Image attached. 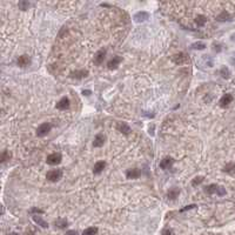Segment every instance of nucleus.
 Wrapping results in <instances>:
<instances>
[{
    "label": "nucleus",
    "instance_id": "obj_1",
    "mask_svg": "<svg viewBox=\"0 0 235 235\" xmlns=\"http://www.w3.org/2000/svg\"><path fill=\"white\" fill-rule=\"evenodd\" d=\"M204 192L208 193V194H217L220 196L226 194V189L221 186H217V185H209L208 187H206Z\"/></svg>",
    "mask_w": 235,
    "mask_h": 235
},
{
    "label": "nucleus",
    "instance_id": "obj_2",
    "mask_svg": "<svg viewBox=\"0 0 235 235\" xmlns=\"http://www.w3.org/2000/svg\"><path fill=\"white\" fill-rule=\"evenodd\" d=\"M61 176H62V171H61V169H52V171L47 172V174H46V179H47V180H49L51 182L59 181V180L61 179Z\"/></svg>",
    "mask_w": 235,
    "mask_h": 235
},
{
    "label": "nucleus",
    "instance_id": "obj_3",
    "mask_svg": "<svg viewBox=\"0 0 235 235\" xmlns=\"http://www.w3.org/2000/svg\"><path fill=\"white\" fill-rule=\"evenodd\" d=\"M51 129H52V125L48 124V122H45V124H41L38 127V129H36V135L40 137H45V135H47L48 134V132H51Z\"/></svg>",
    "mask_w": 235,
    "mask_h": 235
},
{
    "label": "nucleus",
    "instance_id": "obj_4",
    "mask_svg": "<svg viewBox=\"0 0 235 235\" xmlns=\"http://www.w3.org/2000/svg\"><path fill=\"white\" fill-rule=\"evenodd\" d=\"M46 162H47L48 165H52V166H54V165H59L60 162H61V155H60L59 153L49 154V155L47 156V159H46Z\"/></svg>",
    "mask_w": 235,
    "mask_h": 235
},
{
    "label": "nucleus",
    "instance_id": "obj_5",
    "mask_svg": "<svg viewBox=\"0 0 235 235\" xmlns=\"http://www.w3.org/2000/svg\"><path fill=\"white\" fill-rule=\"evenodd\" d=\"M172 60H173L176 65H182V64H186V62L188 61V57H187L185 53H182V52H181V53L173 55Z\"/></svg>",
    "mask_w": 235,
    "mask_h": 235
},
{
    "label": "nucleus",
    "instance_id": "obj_6",
    "mask_svg": "<svg viewBox=\"0 0 235 235\" xmlns=\"http://www.w3.org/2000/svg\"><path fill=\"white\" fill-rule=\"evenodd\" d=\"M133 18L137 22H143L149 18V13H147L145 11H140V12H137V13L134 14Z\"/></svg>",
    "mask_w": 235,
    "mask_h": 235
},
{
    "label": "nucleus",
    "instance_id": "obj_7",
    "mask_svg": "<svg viewBox=\"0 0 235 235\" xmlns=\"http://www.w3.org/2000/svg\"><path fill=\"white\" fill-rule=\"evenodd\" d=\"M105 55H106V49H100L98 51L95 55H94V64L97 65H101L104 59H105Z\"/></svg>",
    "mask_w": 235,
    "mask_h": 235
},
{
    "label": "nucleus",
    "instance_id": "obj_8",
    "mask_svg": "<svg viewBox=\"0 0 235 235\" xmlns=\"http://www.w3.org/2000/svg\"><path fill=\"white\" fill-rule=\"evenodd\" d=\"M121 61H122V58H121V57H114V58L111 59V60L108 61L107 66H108L109 70H115V68H118V66L120 65Z\"/></svg>",
    "mask_w": 235,
    "mask_h": 235
},
{
    "label": "nucleus",
    "instance_id": "obj_9",
    "mask_svg": "<svg viewBox=\"0 0 235 235\" xmlns=\"http://www.w3.org/2000/svg\"><path fill=\"white\" fill-rule=\"evenodd\" d=\"M116 129L119 131L120 133L125 134V135H128V134L131 133L129 126L127 124H125V122H119V124L116 125Z\"/></svg>",
    "mask_w": 235,
    "mask_h": 235
},
{
    "label": "nucleus",
    "instance_id": "obj_10",
    "mask_svg": "<svg viewBox=\"0 0 235 235\" xmlns=\"http://www.w3.org/2000/svg\"><path fill=\"white\" fill-rule=\"evenodd\" d=\"M87 76H88V71H86V70H81V71L72 72L70 76L73 78V79H82V78H86Z\"/></svg>",
    "mask_w": 235,
    "mask_h": 235
},
{
    "label": "nucleus",
    "instance_id": "obj_11",
    "mask_svg": "<svg viewBox=\"0 0 235 235\" xmlns=\"http://www.w3.org/2000/svg\"><path fill=\"white\" fill-rule=\"evenodd\" d=\"M232 101H233V95H232V94H225V95L220 99V106L227 107Z\"/></svg>",
    "mask_w": 235,
    "mask_h": 235
},
{
    "label": "nucleus",
    "instance_id": "obj_12",
    "mask_svg": "<svg viewBox=\"0 0 235 235\" xmlns=\"http://www.w3.org/2000/svg\"><path fill=\"white\" fill-rule=\"evenodd\" d=\"M140 175H141V172H140V169H137V168L128 169V171L126 172V176L128 177V179H137Z\"/></svg>",
    "mask_w": 235,
    "mask_h": 235
},
{
    "label": "nucleus",
    "instance_id": "obj_13",
    "mask_svg": "<svg viewBox=\"0 0 235 235\" xmlns=\"http://www.w3.org/2000/svg\"><path fill=\"white\" fill-rule=\"evenodd\" d=\"M17 62H18V66L26 67V66H28V65H30L31 59H30V57H28V55H21V57H19V58H18Z\"/></svg>",
    "mask_w": 235,
    "mask_h": 235
},
{
    "label": "nucleus",
    "instance_id": "obj_14",
    "mask_svg": "<svg viewBox=\"0 0 235 235\" xmlns=\"http://www.w3.org/2000/svg\"><path fill=\"white\" fill-rule=\"evenodd\" d=\"M55 107H57L58 109H67V108L70 107V99L66 98V97L62 98L60 101L57 102V106Z\"/></svg>",
    "mask_w": 235,
    "mask_h": 235
},
{
    "label": "nucleus",
    "instance_id": "obj_15",
    "mask_svg": "<svg viewBox=\"0 0 235 235\" xmlns=\"http://www.w3.org/2000/svg\"><path fill=\"white\" fill-rule=\"evenodd\" d=\"M105 140H106L105 135H102V134H98L97 137H94L93 146L94 147H101V146H104V143H105Z\"/></svg>",
    "mask_w": 235,
    "mask_h": 235
},
{
    "label": "nucleus",
    "instance_id": "obj_16",
    "mask_svg": "<svg viewBox=\"0 0 235 235\" xmlns=\"http://www.w3.org/2000/svg\"><path fill=\"white\" fill-rule=\"evenodd\" d=\"M105 167H106V162H105V161H98L93 167L94 174H100L102 171L105 169Z\"/></svg>",
    "mask_w": 235,
    "mask_h": 235
},
{
    "label": "nucleus",
    "instance_id": "obj_17",
    "mask_svg": "<svg viewBox=\"0 0 235 235\" xmlns=\"http://www.w3.org/2000/svg\"><path fill=\"white\" fill-rule=\"evenodd\" d=\"M173 162H174V160L172 159V158L167 156V158H165V159L160 162V167H161V168H164V169H167V168H169L172 165H173Z\"/></svg>",
    "mask_w": 235,
    "mask_h": 235
},
{
    "label": "nucleus",
    "instance_id": "obj_18",
    "mask_svg": "<svg viewBox=\"0 0 235 235\" xmlns=\"http://www.w3.org/2000/svg\"><path fill=\"white\" fill-rule=\"evenodd\" d=\"M33 220H34L36 223H38V225H39L40 227H42V228H47V227H48V223L45 221L41 216H39V215H33Z\"/></svg>",
    "mask_w": 235,
    "mask_h": 235
},
{
    "label": "nucleus",
    "instance_id": "obj_19",
    "mask_svg": "<svg viewBox=\"0 0 235 235\" xmlns=\"http://www.w3.org/2000/svg\"><path fill=\"white\" fill-rule=\"evenodd\" d=\"M179 194H180V191H179L177 188H175V187H173V188H171L168 191L167 196H168L169 200H175L177 196H179Z\"/></svg>",
    "mask_w": 235,
    "mask_h": 235
},
{
    "label": "nucleus",
    "instance_id": "obj_20",
    "mask_svg": "<svg viewBox=\"0 0 235 235\" xmlns=\"http://www.w3.org/2000/svg\"><path fill=\"white\" fill-rule=\"evenodd\" d=\"M231 18L232 17L229 15V13L226 12V11H223V12H221V13L216 17V20L217 21H226V20H232Z\"/></svg>",
    "mask_w": 235,
    "mask_h": 235
},
{
    "label": "nucleus",
    "instance_id": "obj_21",
    "mask_svg": "<svg viewBox=\"0 0 235 235\" xmlns=\"http://www.w3.org/2000/svg\"><path fill=\"white\" fill-rule=\"evenodd\" d=\"M54 225H55V227L62 229V228H66V227L68 226V222H67V220H65V219H59V220H57V221L54 222Z\"/></svg>",
    "mask_w": 235,
    "mask_h": 235
},
{
    "label": "nucleus",
    "instance_id": "obj_22",
    "mask_svg": "<svg viewBox=\"0 0 235 235\" xmlns=\"http://www.w3.org/2000/svg\"><path fill=\"white\" fill-rule=\"evenodd\" d=\"M206 21H207V18L204 17V15H202V14H200V15H198L195 19V24L198 25L199 27H202L206 24Z\"/></svg>",
    "mask_w": 235,
    "mask_h": 235
},
{
    "label": "nucleus",
    "instance_id": "obj_23",
    "mask_svg": "<svg viewBox=\"0 0 235 235\" xmlns=\"http://www.w3.org/2000/svg\"><path fill=\"white\" fill-rule=\"evenodd\" d=\"M97 233H98V228L97 227H89V228H86L82 232V235H95Z\"/></svg>",
    "mask_w": 235,
    "mask_h": 235
},
{
    "label": "nucleus",
    "instance_id": "obj_24",
    "mask_svg": "<svg viewBox=\"0 0 235 235\" xmlns=\"http://www.w3.org/2000/svg\"><path fill=\"white\" fill-rule=\"evenodd\" d=\"M223 172L226 173H235V164H227L225 167H223Z\"/></svg>",
    "mask_w": 235,
    "mask_h": 235
},
{
    "label": "nucleus",
    "instance_id": "obj_25",
    "mask_svg": "<svg viewBox=\"0 0 235 235\" xmlns=\"http://www.w3.org/2000/svg\"><path fill=\"white\" fill-rule=\"evenodd\" d=\"M220 74L222 76L223 79H228L231 76V71L228 70V67H222L221 71H220Z\"/></svg>",
    "mask_w": 235,
    "mask_h": 235
},
{
    "label": "nucleus",
    "instance_id": "obj_26",
    "mask_svg": "<svg viewBox=\"0 0 235 235\" xmlns=\"http://www.w3.org/2000/svg\"><path fill=\"white\" fill-rule=\"evenodd\" d=\"M19 8L22 9V11H26V9H28V7L31 6V4L28 3V1H24V0H21V1H19Z\"/></svg>",
    "mask_w": 235,
    "mask_h": 235
},
{
    "label": "nucleus",
    "instance_id": "obj_27",
    "mask_svg": "<svg viewBox=\"0 0 235 235\" xmlns=\"http://www.w3.org/2000/svg\"><path fill=\"white\" fill-rule=\"evenodd\" d=\"M201 61H204V65H207L208 67L213 66V60L209 58L208 55H204V57H202V59H201Z\"/></svg>",
    "mask_w": 235,
    "mask_h": 235
},
{
    "label": "nucleus",
    "instance_id": "obj_28",
    "mask_svg": "<svg viewBox=\"0 0 235 235\" xmlns=\"http://www.w3.org/2000/svg\"><path fill=\"white\" fill-rule=\"evenodd\" d=\"M11 156L12 155H11V153H9L8 151H4L3 152V154H1V158H0V159H1V162H5L6 160H9L11 159Z\"/></svg>",
    "mask_w": 235,
    "mask_h": 235
},
{
    "label": "nucleus",
    "instance_id": "obj_29",
    "mask_svg": "<svg viewBox=\"0 0 235 235\" xmlns=\"http://www.w3.org/2000/svg\"><path fill=\"white\" fill-rule=\"evenodd\" d=\"M202 181H204V176H196L195 179H193V181H192V186L196 187L198 185H200Z\"/></svg>",
    "mask_w": 235,
    "mask_h": 235
},
{
    "label": "nucleus",
    "instance_id": "obj_30",
    "mask_svg": "<svg viewBox=\"0 0 235 235\" xmlns=\"http://www.w3.org/2000/svg\"><path fill=\"white\" fill-rule=\"evenodd\" d=\"M204 47H206V45L204 42H194V44L192 45V48L193 49H204Z\"/></svg>",
    "mask_w": 235,
    "mask_h": 235
},
{
    "label": "nucleus",
    "instance_id": "obj_31",
    "mask_svg": "<svg viewBox=\"0 0 235 235\" xmlns=\"http://www.w3.org/2000/svg\"><path fill=\"white\" fill-rule=\"evenodd\" d=\"M195 207H196V204H189V206H186L185 208L180 209V212H185V210H188V209H193V208H195Z\"/></svg>",
    "mask_w": 235,
    "mask_h": 235
},
{
    "label": "nucleus",
    "instance_id": "obj_32",
    "mask_svg": "<svg viewBox=\"0 0 235 235\" xmlns=\"http://www.w3.org/2000/svg\"><path fill=\"white\" fill-rule=\"evenodd\" d=\"M31 213H39V214H42L44 212L41 210V209H39V208H32L31 210H30Z\"/></svg>",
    "mask_w": 235,
    "mask_h": 235
},
{
    "label": "nucleus",
    "instance_id": "obj_33",
    "mask_svg": "<svg viewBox=\"0 0 235 235\" xmlns=\"http://www.w3.org/2000/svg\"><path fill=\"white\" fill-rule=\"evenodd\" d=\"M65 235H79V233L76 231H68V232H66Z\"/></svg>",
    "mask_w": 235,
    "mask_h": 235
},
{
    "label": "nucleus",
    "instance_id": "obj_34",
    "mask_svg": "<svg viewBox=\"0 0 235 235\" xmlns=\"http://www.w3.org/2000/svg\"><path fill=\"white\" fill-rule=\"evenodd\" d=\"M213 49L215 52H220V51H221V46H220V45H214Z\"/></svg>",
    "mask_w": 235,
    "mask_h": 235
},
{
    "label": "nucleus",
    "instance_id": "obj_35",
    "mask_svg": "<svg viewBox=\"0 0 235 235\" xmlns=\"http://www.w3.org/2000/svg\"><path fill=\"white\" fill-rule=\"evenodd\" d=\"M162 235H172V231L171 229H165L162 232Z\"/></svg>",
    "mask_w": 235,
    "mask_h": 235
},
{
    "label": "nucleus",
    "instance_id": "obj_36",
    "mask_svg": "<svg viewBox=\"0 0 235 235\" xmlns=\"http://www.w3.org/2000/svg\"><path fill=\"white\" fill-rule=\"evenodd\" d=\"M91 93H92V92H91V91H88V89H87V91H82V94H84V95H87V97H88V95H91Z\"/></svg>",
    "mask_w": 235,
    "mask_h": 235
},
{
    "label": "nucleus",
    "instance_id": "obj_37",
    "mask_svg": "<svg viewBox=\"0 0 235 235\" xmlns=\"http://www.w3.org/2000/svg\"><path fill=\"white\" fill-rule=\"evenodd\" d=\"M231 62L233 64V65H235V53L233 54V57H232V59H231Z\"/></svg>",
    "mask_w": 235,
    "mask_h": 235
},
{
    "label": "nucleus",
    "instance_id": "obj_38",
    "mask_svg": "<svg viewBox=\"0 0 235 235\" xmlns=\"http://www.w3.org/2000/svg\"><path fill=\"white\" fill-rule=\"evenodd\" d=\"M8 235H19V234H17V233H11V234H8Z\"/></svg>",
    "mask_w": 235,
    "mask_h": 235
}]
</instances>
